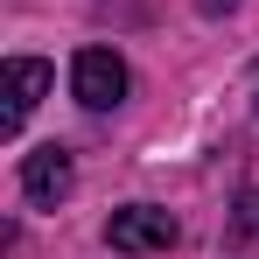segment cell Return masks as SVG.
<instances>
[{"mask_svg": "<svg viewBox=\"0 0 259 259\" xmlns=\"http://www.w3.org/2000/svg\"><path fill=\"white\" fill-rule=\"evenodd\" d=\"M231 224H238V238H259V189L238 196V217H231Z\"/></svg>", "mask_w": 259, "mask_h": 259, "instance_id": "5b68a950", "label": "cell"}, {"mask_svg": "<svg viewBox=\"0 0 259 259\" xmlns=\"http://www.w3.org/2000/svg\"><path fill=\"white\" fill-rule=\"evenodd\" d=\"M175 238H182V224L168 210H154V203H133V210H112V252H168Z\"/></svg>", "mask_w": 259, "mask_h": 259, "instance_id": "7a4b0ae2", "label": "cell"}, {"mask_svg": "<svg viewBox=\"0 0 259 259\" xmlns=\"http://www.w3.org/2000/svg\"><path fill=\"white\" fill-rule=\"evenodd\" d=\"M21 196L28 203H42V210H56L63 196H70V154L49 140V147H35L28 161H21Z\"/></svg>", "mask_w": 259, "mask_h": 259, "instance_id": "3957f363", "label": "cell"}, {"mask_svg": "<svg viewBox=\"0 0 259 259\" xmlns=\"http://www.w3.org/2000/svg\"><path fill=\"white\" fill-rule=\"evenodd\" d=\"M70 91H77V105H91V112H112V105L126 98V63H119L112 49H77Z\"/></svg>", "mask_w": 259, "mask_h": 259, "instance_id": "6da1fadb", "label": "cell"}, {"mask_svg": "<svg viewBox=\"0 0 259 259\" xmlns=\"http://www.w3.org/2000/svg\"><path fill=\"white\" fill-rule=\"evenodd\" d=\"M49 84H56V70H49V63H35V56H14V63H7V119H0V126H7V133H21V119H28V112L49 98Z\"/></svg>", "mask_w": 259, "mask_h": 259, "instance_id": "277c9868", "label": "cell"}]
</instances>
